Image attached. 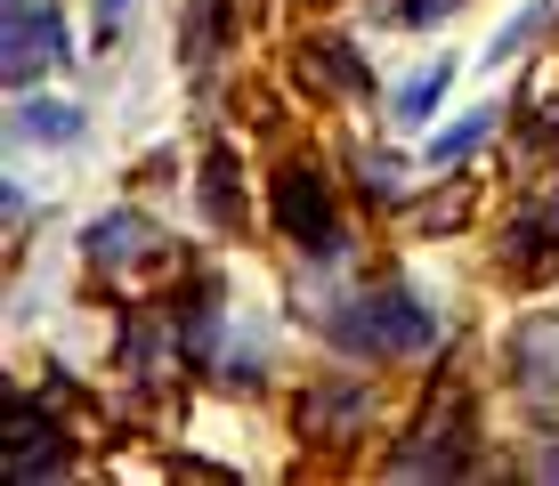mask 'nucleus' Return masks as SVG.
<instances>
[{
  "mask_svg": "<svg viewBox=\"0 0 559 486\" xmlns=\"http://www.w3.org/2000/svg\"><path fill=\"white\" fill-rule=\"evenodd\" d=\"M544 471H551V478H559V454H544Z\"/></svg>",
  "mask_w": 559,
  "mask_h": 486,
  "instance_id": "11",
  "label": "nucleus"
},
{
  "mask_svg": "<svg viewBox=\"0 0 559 486\" xmlns=\"http://www.w3.org/2000/svg\"><path fill=\"white\" fill-rule=\"evenodd\" d=\"M438 90H447V66H430V73H414L406 90H397V122H421V114L438 106Z\"/></svg>",
  "mask_w": 559,
  "mask_h": 486,
  "instance_id": "7",
  "label": "nucleus"
},
{
  "mask_svg": "<svg viewBox=\"0 0 559 486\" xmlns=\"http://www.w3.org/2000/svg\"><path fill=\"white\" fill-rule=\"evenodd\" d=\"M487 130H495V106H471V122H454V130H447V139H438L430 154H438V163H462V154H471L478 139H487Z\"/></svg>",
  "mask_w": 559,
  "mask_h": 486,
  "instance_id": "6",
  "label": "nucleus"
},
{
  "mask_svg": "<svg viewBox=\"0 0 559 486\" xmlns=\"http://www.w3.org/2000/svg\"><path fill=\"white\" fill-rule=\"evenodd\" d=\"M16 130H25V139H41V146H66V139H82V114L57 106V97H33V106L16 114Z\"/></svg>",
  "mask_w": 559,
  "mask_h": 486,
  "instance_id": "5",
  "label": "nucleus"
},
{
  "mask_svg": "<svg viewBox=\"0 0 559 486\" xmlns=\"http://www.w3.org/2000/svg\"><path fill=\"white\" fill-rule=\"evenodd\" d=\"M98 9H106V16H114V9H122V0H98Z\"/></svg>",
  "mask_w": 559,
  "mask_h": 486,
  "instance_id": "12",
  "label": "nucleus"
},
{
  "mask_svg": "<svg viewBox=\"0 0 559 486\" xmlns=\"http://www.w3.org/2000/svg\"><path fill=\"white\" fill-rule=\"evenodd\" d=\"M276 220H284V236H293L300 251H333V244H341L333 211H324V179H317V170H284V179H276Z\"/></svg>",
  "mask_w": 559,
  "mask_h": 486,
  "instance_id": "3",
  "label": "nucleus"
},
{
  "mask_svg": "<svg viewBox=\"0 0 559 486\" xmlns=\"http://www.w3.org/2000/svg\"><path fill=\"white\" fill-rule=\"evenodd\" d=\"M333 333L349 341V348H430L438 341V324H430V308L414 300V292H373V300H357L349 317H333Z\"/></svg>",
  "mask_w": 559,
  "mask_h": 486,
  "instance_id": "1",
  "label": "nucleus"
},
{
  "mask_svg": "<svg viewBox=\"0 0 559 486\" xmlns=\"http://www.w3.org/2000/svg\"><path fill=\"white\" fill-rule=\"evenodd\" d=\"M57 57H66L57 9H41V0H9V82H33V73H49Z\"/></svg>",
  "mask_w": 559,
  "mask_h": 486,
  "instance_id": "2",
  "label": "nucleus"
},
{
  "mask_svg": "<svg viewBox=\"0 0 559 486\" xmlns=\"http://www.w3.org/2000/svg\"><path fill=\"white\" fill-rule=\"evenodd\" d=\"M203 203L219 211V227L236 220V187H227V163H211V170H203Z\"/></svg>",
  "mask_w": 559,
  "mask_h": 486,
  "instance_id": "9",
  "label": "nucleus"
},
{
  "mask_svg": "<svg viewBox=\"0 0 559 486\" xmlns=\"http://www.w3.org/2000/svg\"><path fill=\"white\" fill-rule=\"evenodd\" d=\"M9 471H16V478L66 471V446H57V430H49L41 414H9Z\"/></svg>",
  "mask_w": 559,
  "mask_h": 486,
  "instance_id": "4",
  "label": "nucleus"
},
{
  "mask_svg": "<svg viewBox=\"0 0 559 486\" xmlns=\"http://www.w3.org/2000/svg\"><path fill=\"white\" fill-rule=\"evenodd\" d=\"M139 236H146V227L122 211V220H98V227H90V251H98V260H122V251L139 244Z\"/></svg>",
  "mask_w": 559,
  "mask_h": 486,
  "instance_id": "8",
  "label": "nucleus"
},
{
  "mask_svg": "<svg viewBox=\"0 0 559 486\" xmlns=\"http://www.w3.org/2000/svg\"><path fill=\"white\" fill-rule=\"evenodd\" d=\"M324 73H333L341 90H357V82H365V66H357V49H349V42H324Z\"/></svg>",
  "mask_w": 559,
  "mask_h": 486,
  "instance_id": "10",
  "label": "nucleus"
}]
</instances>
